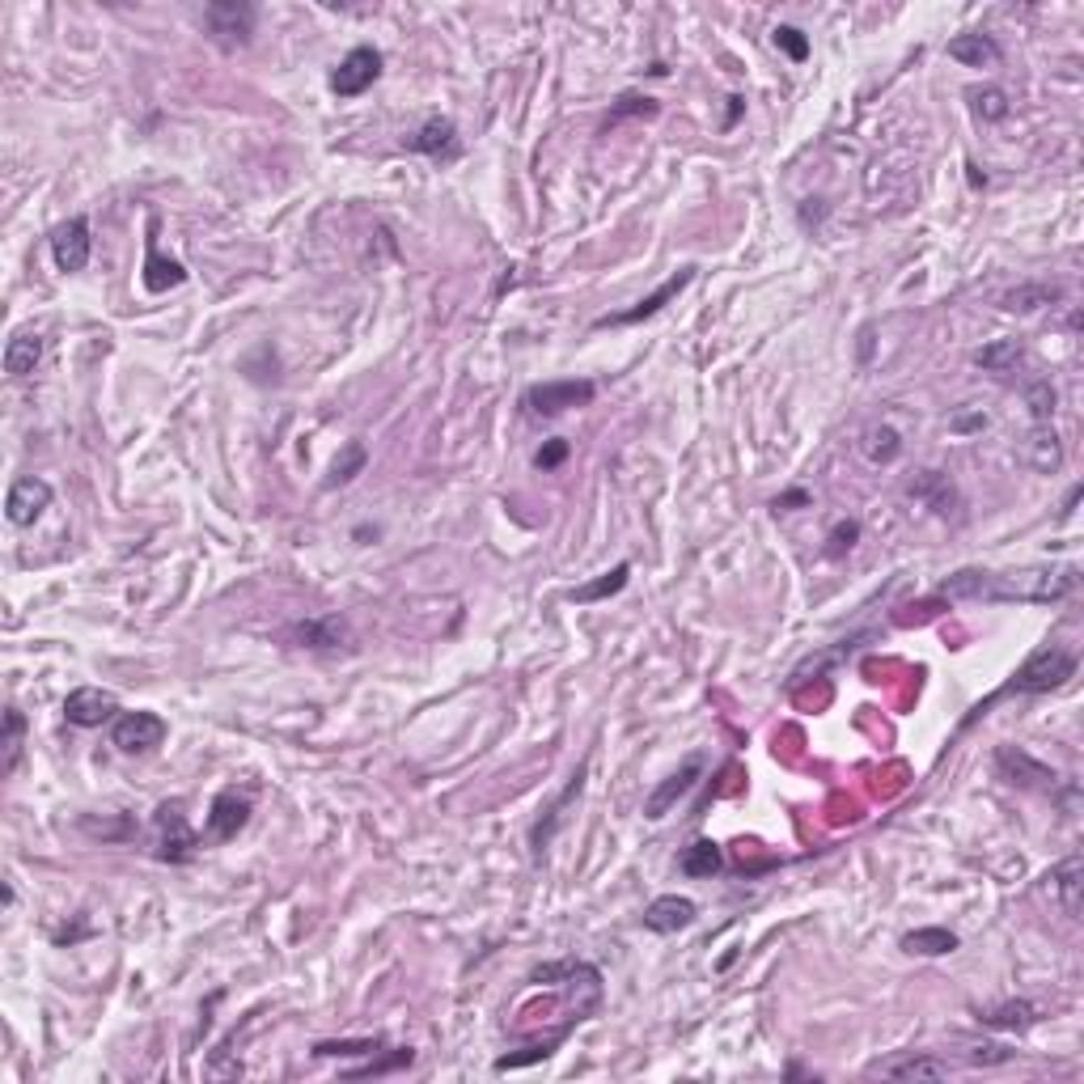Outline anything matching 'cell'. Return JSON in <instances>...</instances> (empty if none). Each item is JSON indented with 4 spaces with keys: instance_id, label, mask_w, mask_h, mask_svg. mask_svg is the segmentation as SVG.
<instances>
[{
    "instance_id": "cell-22",
    "label": "cell",
    "mask_w": 1084,
    "mask_h": 1084,
    "mask_svg": "<svg viewBox=\"0 0 1084 1084\" xmlns=\"http://www.w3.org/2000/svg\"><path fill=\"white\" fill-rule=\"evenodd\" d=\"M945 51H949V60L966 64V68H992V64H999V55H1004L992 35H954Z\"/></svg>"
},
{
    "instance_id": "cell-35",
    "label": "cell",
    "mask_w": 1084,
    "mask_h": 1084,
    "mask_svg": "<svg viewBox=\"0 0 1084 1084\" xmlns=\"http://www.w3.org/2000/svg\"><path fill=\"white\" fill-rule=\"evenodd\" d=\"M318 1059H347V1055H378V1050H386V1042L382 1038H344V1042H314L309 1046Z\"/></svg>"
},
{
    "instance_id": "cell-21",
    "label": "cell",
    "mask_w": 1084,
    "mask_h": 1084,
    "mask_svg": "<svg viewBox=\"0 0 1084 1084\" xmlns=\"http://www.w3.org/2000/svg\"><path fill=\"white\" fill-rule=\"evenodd\" d=\"M979 1021H983V1025H992V1030L1025 1034L1030 1025H1038L1042 1012H1038V1004H1030V999H1004V1004H996V1008H979Z\"/></svg>"
},
{
    "instance_id": "cell-40",
    "label": "cell",
    "mask_w": 1084,
    "mask_h": 1084,
    "mask_svg": "<svg viewBox=\"0 0 1084 1084\" xmlns=\"http://www.w3.org/2000/svg\"><path fill=\"white\" fill-rule=\"evenodd\" d=\"M411 1059H416V1050H411V1046H398L394 1055L378 1059V1063H369V1068H352L347 1076H382V1072H394V1068H407Z\"/></svg>"
},
{
    "instance_id": "cell-24",
    "label": "cell",
    "mask_w": 1084,
    "mask_h": 1084,
    "mask_svg": "<svg viewBox=\"0 0 1084 1084\" xmlns=\"http://www.w3.org/2000/svg\"><path fill=\"white\" fill-rule=\"evenodd\" d=\"M39 360H43V340L39 335H13L9 347H4V373L9 378H30Z\"/></svg>"
},
{
    "instance_id": "cell-39",
    "label": "cell",
    "mask_w": 1084,
    "mask_h": 1084,
    "mask_svg": "<svg viewBox=\"0 0 1084 1084\" xmlns=\"http://www.w3.org/2000/svg\"><path fill=\"white\" fill-rule=\"evenodd\" d=\"M627 115H656V102L645 98V93H623V98L614 102V111H610L607 128H614V124L627 119Z\"/></svg>"
},
{
    "instance_id": "cell-14",
    "label": "cell",
    "mask_w": 1084,
    "mask_h": 1084,
    "mask_svg": "<svg viewBox=\"0 0 1084 1084\" xmlns=\"http://www.w3.org/2000/svg\"><path fill=\"white\" fill-rule=\"evenodd\" d=\"M699 776H703V758H687V763H683V767H678V771H674L669 780L656 783L649 796H645V818L661 822V818H665V814H669V809H674V805H678V801H683V796L691 792L694 783H699Z\"/></svg>"
},
{
    "instance_id": "cell-16",
    "label": "cell",
    "mask_w": 1084,
    "mask_h": 1084,
    "mask_svg": "<svg viewBox=\"0 0 1084 1084\" xmlns=\"http://www.w3.org/2000/svg\"><path fill=\"white\" fill-rule=\"evenodd\" d=\"M585 776H589V758L576 767V776L567 780V788L547 805V814H543V822H534V830H530V847H534V856H543L547 847H551V839H556V830H560V822H564V809L581 796V788H585Z\"/></svg>"
},
{
    "instance_id": "cell-15",
    "label": "cell",
    "mask_w": 1084,
    "mask_h": 1084,
    "mask_svg": "<svg viewBox=\"0 0 1084 1084\" xmlns=\"http://www.w3.org/2000/svg\"><path fill=\"white\" fill-rule=\"evenodd\" d=\"M1046 890L1050 898L1059 903V911L1068 919H1081V894H1084V860L1081 856H1068L1059 865L1046 872Z\"/></svg>"
},
{
    "instance_id": "cell-4",
    "label": "cell",
    "mask_w": 1084,
    "mask_h": 1084,
    "mask_svg": "<svg viewBox=\"0 0 1084 1084\" xmlns=\"http://www.w3.org/2000/svg\"><path fill=\"white\" fill-rule=\"evenodd\" d=\"M598 398V386L585 378H567V382H538L525 391V407L534 416H564L572 407H589Z\"/></svg>"
},
{
    "instance_id": "cell-31",
    "label": "cell",
    "mask_w": 1084,
    "mask_h": 1084,
    "mask_svg": "<svg viewBox=\"0 0 1084 1084\" xmlns=\"http://www.w3.org/2000/svg\"><path fill=\"white\" fill-rule=\"evenodd\" d=\"M966 98H970V111L983 119V124H999V119H1008V111H1012V102H1008V93L996 86H974L966 89Z\"/></svg>"
},
{
    "instance_id": "cell-41",
    "label": "cell",
    "mask_w": 1084,
    "mask_h": 1084,
    "mask_svg": "<svg viewBox=\"0 0 1084 1084\" xmlns=\"http://www.w3.org/2000/svg\"><path fill=\"white\" fill-rule=\"evenodd\" d=\"M567 454H572V445H567L564 436H551V441H547V445H543V449L534 454V467H538V471H556V467L564 462Z\"/></svg>"
},
{
    "instance_id": "cell-11",
    "label": "cell",
    "mask_w": 1084,
    "mask_h": 1084,
    "mask_svg": "<svg viewBox=\"0 0 1084 1084\" xmlns=\"http://www.w3.org/2000/svg\"><path fill=\"white\" fill-rule=\"evenodd\" d=\"M691 280H694V267H683V271H674V276H669L656 293H649L645 302H636L632 309H623V314H607V318H598L594 327H598V331H607V327H636V322H645V318H652V314H661V309L674 302V297H678Z\"/></svg>"
},
{
    "instance_id": "cell-38",
    "label": "cell",
    "mask_w": 1084,
    "mask_h": 1084,
    "mask_svg": "<svg viewBox=\"0 0 1084 1084\" xmlns=\"http://www.w3.org/2000/svg\"><path fill=\"white\" fill-rule=\"evenodd\" d=\"M771 39H776V47H780L792 64H805V60H809V39H805V30H796V26H776Z\"/></svg>"
},
{
    "instance_id": "cell-10",
    "label": "cell",
    "mask_w": 1084,
    "mask_h": 1084,
    "mask_svg": "<svg viewBox=\"0 0 1084 1084\" xmlns=\"http://www.w3.org/2000/svg\"><path fill=\"white\" fill-rule=\"evenodd\" d=\"M64 716L77 729H98L106 720H119L124 712H119V699L111 691H102V687H77V691L64 699Z\"/></svg>"
},
{
    "instance_id": "cell-8",
    "label": "cell",
    "mask_w": 1084,
    "mask_h": 1084,
    "mask_svg": "<svg viewBox=\"0 0 1084 1084\" xmlns=\"http://www.w3.org/2000/svg\"><path fill=\"white\" fill-rule=\"evenodd\" d=\"M89 246H93V238H89V220L86 217H68V220H60V225L51 229V259H55V267H60L64 276L86 271Z\"/></svg>"
},
{
    "instance_id": "cell-43",
    "label": "cell",
    "mask_w": 1084,
    "mask_h": 1084,
    "mask_svg": "<svg viewBox=\"0 0 1084 1084\" xmlns=\"http://www.w3.org/2000/svg\"><path fill=\"white\" fill-rule=\"evenodd\" d=\"M792 505H809V496L805 492H783V496H776V509H792Z\"/></svg>"
},
{
    "instance_id": "cell-7",
    "label": "cell",
    "mask_w": 1084,
    "mask_h": 1084,
    "mask_svg": "<svg viewBox=\"0 0 1084 1084\" xmlns=\"http://www.w3.org/2000/svg\"><path fill=\"white\" fill-rule=\"evenodd\" d=\"M157 830H162V843H157V856L166 865H187L200 847V834L191 830L187 814H182V801H166L157 809Z\"/></svg>"
},
{
    "instance_id": "cell-36",
    "label": "cell",
    "mask_w": 1084,
    "mask_h": 1084,
    "mask_svg": "<svg viewBox=\"0 0 1084 1084\" xmlns=\"http://www.w3.org/2000/svg\"><path fill=\"white\" fill-rule=\"evenodd\" d=\"M1025 403H1030V411H1034V420H1038V424H1050L1059 394H1055V386H1050L1046 378H1034V382L1025 386Z\"/></svg>"
},
{
    "instance_id": "cell-9",
    "label": "cell",
    "mask_w": 1084,
    "mask_h": 1084,
    "mask_svg": "<svg viewBox=\"0 0 1084 1084\" xmlns=\"http://www.w3.org/2000/svg\"><path fill=\"white\" fill-rule=\"evenodd\" d=\"M284 636H289V645H293V649H309V652H335L352 640V632H347V623L340 618V614L302 618V623H293Z\"/></svg>"
},
{
    "instance_id": "cell-33",
    "label": "cell",
    "mask_w": 1084,
    "mask_h": 1084,
    "mask_svg": "<svg viewBox=\"0 0 1084 1084\" xmlns=\"http://www.w3.org/2000/svg\"><path fill=\"white\" fill-rule=\"evenodd\" d=\"M1059 302V289L1055 284H1021V289H1012V293H1004V309H1012V314H1030V309H1042V305Z\"/></svg>"
},
{
    "instance_id": "cell-17",
    "label": "cell",
    "mask_w": 1084,
    "mask_h": 1084,
    "mask_svg": "<svg viewBox=\"0 0 1084 1084\" xmlns=\"http://www.w3.org/2000/svg\"><path fill=\"white\" fill-rule=\"evenodd\" d=\"M140 280H144L149 293H170V289H178V284L187 280V267L166 259V255L157 251V220H149V242H144V271H140Z\"/></svg>"
},
{
    "instance_id": "cell-37",
    "label": "cell",
    "mask_w": 1084,
    "mask_h": 1084,
    "mask_svg": "<svg viewBox=\"0 0 1084 1084\" xmlns=\"http://www.w3.org/2000/svg\"><path fill=\"white\" fill-rule=\"evenodd\" d=\"M860 538V521H839L830 534H826V560H843Z\"/></svg>"
},
{
    "instance_id": "cell-30",
    "label": "cell",
    "mask_w": 1084,
    "mask_h": 1084,
    "mask_svg": "<svg viewBox=\"0 0 1084 1084\" xmlns=\"http://www.w3.org/2000/svg\"><path fill=\"white\" fill-rule=\"evenodd\" d=\"M911 496H915V500H923L928 509H936V513H949V500H954V483L941 475V471H923V475L911 483Z\"/></svg>"
},
{
    "instance_id": "cell-19",
    "label": "cell",
    "mask_w": 1084,
    "mask_h": 1084,
    "mask_svg": "<svg viewBox=\"0 0 1084 1084\" xmlns=\"http://www.w3.org/2000/svg\"><path fill=\"white\" fill-rule=\"evenodd\" d=\"M868 1072L877 1076H890V1081H945L949 1076V1063L936 1059V1055H919V1050H907L898 1059H885V1063H872Z\"/></svg>"
},
{
    "instance_id": "cell-34",
    "label": "cell",
    "mask_w": 1084,
    "mask_h": 1084,
    "mask_svg": "<svg viewBox=\"0 0 1084 1084\" xmlns=\"http://www.w3.org/2000/svg\"><path fill=\"white\" fill-rule=\"evenodd\" d=\"M365 462H369V449H365L360 441H352L344 454L331 462V479H327V487H344V483H352V479L365 471Z\"/></svg>"
},
{
    "instance_id": "cell-44",
    "label": "cell",
    "mask_w": 1084,
    "mask_h": 1084,
    "mask_svg": "<svg viewBox=\"0 0 1084 1084\" xmlns=\"http://www.w3.org/2000/svg\"><path fill=\"white\" fill-rule=\"evenodd\" d=\"M741 111H745V102H741V98H729V119H725V128H734V124H738Z\"/></svg>"
},
{
    "instance_id": "cell-42",
    "label": "cell",
    "mask_w": 1084,
    "mask_h": 1084,
    "mask_svg": "<svg viewBox=\"0 0 1084 1084\" xmlns=\"http://www.w3.org/2000/svg\"><path fill=\"white\" fill-rule=\"evenodd\" d=\"M966 1059H970V1063H1008L1012 1050H1008V1046H996V1042H983V1046H970Z\"/></svg>"
},
{
    "instance_id": "cell-13",
    "label": "cell",
    "mask_w": 1084,
    "mask_h": 1084,
    "mask_svg": "<svg viewBox=\"0 0 1084 1084\" xmlns=\"http://www.w3.org/2000/svg\"><path fill=\"white\" fill-rule=\"evenodd\" d=\"M246 822H251V796H242L238 788L217 792V801L208 809V839L213 843H229V839H238L246 830Z\"/></svg>"
},
{
    "instance_id": "cell-26",
    "label": "cell",
    "mask_w": 1084,
    "mask_h": 1084,
    "mask_svg": "<svg viewBox=\"0 0 1084 1084\" xmlns=\"http://www.w3.org/2000/svg\"><path fill=\"white\" fill-rule=\"evenodd\" d=\"M1021 356H1025V344H1021V340H996V344L974 352V365H979L983 373H1012V369L1021 365Z\"/></svg>"
},
{
    "instance_id": "cell-29",
    "label": "cell",
    "mask_w": 1084,
    "mask_h": 1084,
    "mask_svg": "<svg viewBox=\"0 0 1084 1084\" xmlns=\"http://www.w3.org/2000/svg\"><path fill=\"white\" fill-rule=\"evenodd\" d=\"M678 868H683L687 877H712V872L725 868V856H720V847H716L712 839H694L691 847L678 856Z\"/></svg>"
},
{
    "instance_id": "cell-18",
    "label": "cell",
    "mask_w": 1084,
    "mask_h": 1084,
    "mask_svg": "<svg viewBox=\"0 0 1084 1084\" xmlns=\"http://www.w3.org/2000/svg\"><path fill=\"white\" fill-rule=\"evenodd\" d=\"M407 149H411V153H424V157H433V162H458L462 140H458L454 119H429L416 136H407Z\"/></svg>"
},
{
    "instance_id": "cell-25",
    "label": "cell",
    "mask_w": 1084,
    "mask_h": 1084,
    "mask_svg": "<svg viewBox=\"0 0 1084 1084\" xmlns=\"http://www.w3.org/2000/svg\"><path fill=\"white\" fill-rule=\"evenodd\" d=\"M627 576H632V564H614L610 572H602L598 581H589V585H576L567 598L572 602H602V598H614V594H623L627 589Z\"/></svg>"
},
{
    "instance_id": "cell-12",
    "label": "cell",
    "mask_w": 1084,
    "mask_h": 1084,
    "mask_svg": "<svg viewBox=\"0 0 1084 1084\" xmlns=\"http://www.w3.org/2000/svg\"><path fill=\"white\" fill-rule=\"evenodd\" d=\"M51 505V483L47 479H17L13 487H9V496H4V518L9 525H17V530H26V525H35V521L43 518V509Z\"/></svg>"
},
{
    "instance_id": "cell-28",
    "label": "cell",
    "mask_w": 1084,
    "mask_h": 1084,
    "mask_svg": "<svg viewBox=\"0 0 1084 1084\" xmlns=\"http://www.w3.org/2000/svg\"><path fill=\"white\" fill-rule=\"evenodd\" d=\"M903 949L919 957H945L957 949V936L949 928H915V932L903 936Z\"/></svg>"
},
{
    "instance_id": "cell-20",
    "label": "cell",
    "mask_w": 1084,
    "mask_h": 1084,
    "mask_svg": "<svg viewBox=\"0 0 1084 1084\" xmlns=\"http://www.w3.org/2000/svg\"><path fill=\"white\" fill-rule=\"evenodd\" d=\"M694 915H699V907H694L691 898H683V894H661V898H652L649 907H645V928L669 936V932L691 928Z\"/></svg>"
},
{
    "instance_id": "cell-1",
    "label": "cell",
    "mask_w": 1084,
    "mask_h": 1084,
    "mask_svg": "<svg viewBox=\"0 0 1084 1084\" xmlns=\"http://www.w3.org/2000/svg\"><path fill=\"white\" fill-rule=\"evenodd\" d=\"M1076 652L1059 649V645H1046V649L1030 652L1025 656V665L1008 678V687L1004 694H1046V691H1059L1068 678H1076Z\"/></svg>"
},
{
    "instance_id": "cell-3",
    "label": "cell",
    "mask_w": 1084,
    "mask_h": 1084,
    "mask_svg": "<svg viewBox=\"0 0 1084 1084\" xmlns=\"http://www.w3.org/2000/svg\"><path fill=\"white\" fill-rule=\"evenodd\" d=\"M170 734V725L157 712H124L119 720H111V745L119 754H153Z\"/></svg>"
},
{
    "instance_id": "cell-27",
    "label": "cell",
    "mask_w": 1084,
    "mask_h": 1084,
    "mask_svg": "<svg viewBox=\"0 0 1084 1084\" xmlns=\"http://www.w3.org/2000/svg\"><path fill=\"white\" fill-rule=\"evenodd\" d=\"M865 458L872 467H890V462H898L903 458V436L898 429H890V424H872L865 433Z\"/></svg>"
},
{
    "instance_id": "cell-5",
    "label": "cell",
    "mask_w": 1084,
    "mask_h": 1084,
    "mask_svg": "<svg viewBox=\"0 0 1084 1084\" xmlns=\"http://www.w3.org/2000/svg\"><path fill=\"white\" fill-rule=\"evenodd\" d=\"M382 77V51L378 47H352L340 68L331 73V93L335 98H360L365 89H373V81Z\"/></svg>"
},
{
    "instance_id": "cell-6",
    "label": "cell",
    "mask_w": 1084,
    "mask_h": 1084,
    "mask_svg": "<svg viewBox=\"0 0 1084 1084\" xmlns=\"http://www.w3.org/2000/svg\"><path fill=\"white\" fill-rule=\"evenodd\" d=\"M996 767L999 776L1008 783H1017V788H1030V792H1055L1059 788V776H1055V767H1046L1038 763L1030 750H1021V745H999L996 750Z\"/></svg>"
},
{
    "instance_id": "cell-2",
    "label": "cell",
    "mask_w": 1084,
    "mask_h": 1084,
    "mask_svg": "<svg viewBox=\"0 0 1084 1084\" xmlns=\"http://www.w3.org/2000/svg\"><path fill=\"white\" fill-rule=\"evenodd\" d=\"M255 4L251 0H213L208 9H204V30H208V39L225 51H238V47L251 43V35H255Z\"/></svg>"
},
{
    "instance_id": "cell-32",
    "label": "cell",
    "mask_w": 1084,
    "mask_h": 1084,
    "mask_svg": "<svg viewBox=\"0 0 1084 1084\" xmlns=\"http://www.w3.org/2000/svg\"><path fill=\"white\" fill-rule=\"evenodd\" d=\"M22 738H26V716L9 703V707H4V741H0V745H4V763H0V771H4V776H13V771H17Z\"/></svg>"
},
{
    "instance_id": "cell-23",
    "label": "cell",
    "mask_w": 1084,
    "mask_h": 1084,
    "mask_svg": "<svg viewBox=\"0 0 1084 1084\" xmlns=\"http://www.w3.org/2000/svg\"><path fill=\"white\" fill-rule=\"evenodd\" d=\"M1030 467L1038 475H1055L1063 467V441H1059V433L1050 424H1038L1034 436H1030Z\"/></svg>"
}]
</instances>
